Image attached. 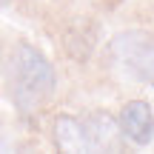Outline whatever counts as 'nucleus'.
<instances>
[{
  "instance_id": "obj_1",
  "label": "nucleus",
  "mask_w": 154,
  "mask_h": 154,
  "mask_svg": "<svg viewBox=\"0 0 154 154\" xmlns=\"http://www.w3.org/2000/svg\"><path fill=\"white\" fill-rule=\"evenodd\" d=\"M57 91V74L49 57L29 43H20L9 60V94L17 111L34 114L51 103Z\"/></svg>"
},
{
  "instance_id": "obj_4",
  "label": "nucleus",
  "mask_w": 154,
  "mask_h": 154,
  "mask_svg": "<svg viewBox=\"0 0 154 154\" xmlns=\"http://www.w3.org/2000/svg\"><path fill=\"white\" fill-rule=\"evenodd\" d=\"M51 137H54V146L60 151L69 154H80V151H97L91 137V128H88V120H80V117L72 114H57L54 123H51Z\"/></svg>"
},
{
  "instance_id": "obj_5",
  "label": "nucleus",
  "mask_w": 154,
  "mask_h": 154,
  "mask_svg": "<svg viewBox=\"0 0 154 154\" xmlns=\"http://www.w3.org/2000/svg\"><path fill=\"white\" fill-rule=\"evenodd\" d=\"M3 3H6V0H0V6H3Z\"/></svg>"
},
{
  "instance_id": "obj_2",
  "label": "nucleus",
  "mask_w": 154,
  "mask_h": 154,
  "mask_svg": "<svg viewBox=\"0 0 154 154\" xmlns=\"http://www.w3.org/2000/svg\"><path fill=\"white\" fill-rule=\"evenodd\" d=\"M109 54L123 77L154 88V32L143 29L120 32L109 43Z\"/></svg>"
},
{
  "instance_id": "obj_3",
  "label": "nucleus",
  "mask_w": 154,
  "mask_h": 154,
  "mask_svg": "<svg viewBox=\"0 0 154 154\" xmlns=\"http://www.w3.org/2000/svg\"><path fill=\"white\" fill-rule=\"evenodd\" d=\"M117 128L134 146H149L154 140V111L146 100H131L117 114Z\"/></svg>"
}]
</instances>
